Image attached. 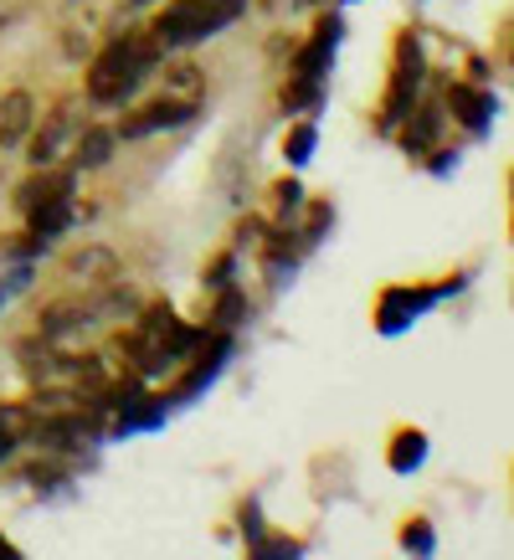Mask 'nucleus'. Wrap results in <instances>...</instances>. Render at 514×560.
Listing matches in <instances>:
<instances>
[{
  "label": "nucleus",
  "mask_w": 514,
  "mask_h": 560,
  "mask_svg": "<svg viewBox=\"0 0 514 560\" xmlns=\"http://www.w3.org/2000/svg\"><path fill=\"white\" fill-rule=\"evenodd\" d=\"M335 47H340V16H325L319 26H314V36H308L304 47H299V57H293V78L319 83V78L329 72V57H335Z\"/></svg>",
  "instance_id": "39448f33"
},
{
  "label": "nucleus",
  "mask_w": 514,
  "mask_h": 560,
  "mask_svg": "<svg viewBox=\"0 0 514 560\" xmlns=\"http://www.w3.org/2000/svg\"><path fill=\"white\" fill-rule=\"evenodd\" d=\"M68 272L72 278H87V283H114V278H119V262H114V253H103V247H87V253L68 257Z\"/></svg>",
  "instance_id": "4468645a"
},
{
  "label": "nucleus",
  "mask_w": 514,
  "mask_h": 560,
  "mask_svg": "<svg viewBox=\"0 0 514 560\" xmlns=\"http://www.w3.org/2000/svg\"><path fill=\"white\" fill-rule=\"evenodd\" d=\"M273 196H278V206H283V217L304 206V186H299V180H278V186H273Z\"/></svg>",
  "instance_id": "412c9836"
},
{
  "label": "nucleus",
  "mask_w": 514,
  "mask_h": 560,
  "mask_svg": "<svg viewBox=\"0 0 514 560\" xmlns=\"http://www.w3.org/2000/svg\"><path fill=\"white\" fill-rule=\"evenodd\" d=\"M129 5H150V0H129Z\"/></svg>",
  "instance_id": "a878e982"
},
{
  "label": "nucleus",
  "mask_w": 514,
  "mask_h": 560,
  "mask_svg": "<svg viewBox=\"0 0 514 560\" xmlns=\"http://www.w3.org/2000/svg\"><path fill=\"white\" fill-rule=\"evenodd\" d=\"M447 289H386L381 293V308H376V319L386 335H396V329H407L422 308H432L437 299H443Z\"/></svg>",
  "instance_id": "423d86ee"
},
{
  "label": "nucleus",
  "mask_w": 514,
  "mask_h": 560,
  "mask_svg": "<svg viewBox=\"0 0 514 560\" xmlns=\"http://www.w3.org/2000/svg\"><path fill=\"white\" fill-rule=\"evenodd\" d=\"M11 453H16V438H5V432H0V463L11 458Z\"/></svg>",
  "instance_id": "b1692460"
},
{
  "label": "nucleus",
  "mask_w": 514,
  "mask_h": 560,
  "mask_svg": "<svg viewBox=\"0 0 514 560\" xmlns=\"http://www.w3.org/2000/svg\"><path fill=\"white\" fill-rule=\"evenodd\" d=\"M72 186H78V171H51V165H36V175L16 190V206L21 211H32V206H42V201H62V196H72Z\"/></svg>",
  "instance_id": "0eeeda50"
},
{
  "label": "nucleus",
  "mask_w": 514,
  "mask_h": 560,
  "mask_svg": "<svg viewBox=\"0 0 514 560\" xmlns=\"http://www.w3.org/2000/svg\"><path fill=\"white\" fill-rule=\"evenodd\" d=\"M32 422H36L32 407H16V401H11V407H0V432H5V438L26 442V438H32Z\"/></svg>",
  "instance_id": "a211bd4d"
},
{
  "label": "nucleus",
  "mask_w": 514,
  "mask_h": 560,
  "mask_svg": "<svg viewBox=\"0 0 514 560\" xmlns=\"http://www.w3.org/2000/svg\"><path fill=\"white\" fill-rule=\"evenodd\" d=\"M401 545H407V550H417V556H428V550H432V529H428V520H411V525L401 529Z\"/></svg>",
  "instance_id": "aec40b11"
},
{
  "label": "nucleus",
  "mask_w": 514,
  "mask_h": 560,
  "mask_svg": "<svg viewBox=\"0 0 514 560\" xmlns=\"http://www.w3.org/2000/svg\"><path fill=\"white\" fill-rule=\"evenodd\" d=\"M0 556H21V550H16L11 540H5V535H0Z\"/></svg>",
  "instance_id": "393cba45"
},
{
  "label": "nucleus",
  "mask_w": 514,
  "mask_h": 560,
  "mask_svg": "<svg viewBox=\"0 0 514 560\" xmlns=\"http://www.w3.org/2000/svg\"><path fill=\"white\" fill-rule=\"evenodd\" d=\"M247 11V0H171L160 16H154V42L171 51V47H196L206 36L226 32L232 21Z\"/></svg>",
  "instance_id": "f03ea898"
},
{
  "label": "nucleus",
  "mask_w": 514,
  "mask_h": 560,
  "mask_svg": "<svg viewBox=\"0 0 514 560\" xmlns=\"http://www.w3.org/2000/svg\"><path fill=\"white\" fill-rule=\"evenodd\" d=\"M217 324H237L242 319V293H232V289H222V304H217V314H211Z\"/></svg>",
  "instance_id": "4be33fe9"
},
{
  "label": "nucleus",
  "mask_w": 514,
  "mask_h": 560,
  "mask_svg": "<svg viewBox=\"0 0 514 560\" xmlns=\"http://www.w3.org/2000/svg\"><path fill=\"white\" fill-rule=\"evenodd\" d=\"M206 283H211V289H226V283H232V257H217V262H211V278H206Z\"/></svg>",
  "instance_id": "5701e85b"
},
{
  "label": "nucleus",
  "mask_w": 514,
  "mask_h": 560,
  "mask_svg": "<svg viewBox=\"0 0 514 560\" xmlns=\"http://www.w3.org/2000/svg\"><path fill=\"white\" fill-rule=\"evenodd\" d=\"M160 57H165V47L154 42V32H129V36H119V42H108V47L93 57V68H87V98L124 103L154 72Z\"/></svg>",
  "instance_id": "f257e3e1"
},
{
  "label": "nucleus",
  "mask_w": 514,
  "mask_h": 560,
  "mask_svg": "<svg viewBox=\"0 0 514 560\" xmlns=\"http://www.w3.org/2000/svg\"><path fill=\"white\" fill-rule=\"evenodd\" d=\"M447 108H453V119L463 124V129H489V119H494V98L483 93V88H474V83H453L447 88Z\"/></svg>",
  "instance_id": "6e6552de"
},
{
  "label": "nucleus",
  "mask_w": 514,
  "mask_h": 560,
  "mask_svg": "<svg viewBox=\"0 0 514 560\" xmlns=\"http://www.w3.org/2000/svg\"><path fill=\"white\" fill-rule=\"evenodd\" d=\"M428 458V438L411 427V432H396V442H392V468L396 474H411L417 463Z\"/></svg>",
  "instance_id": "2eb2a0df"
},
{
  "label": "nucleus",
  "mask_w": 514,
  "mask_h": 560,
  "mask_svg": "<svg viewBox=\"0 0 514 560\" xmlns=\"http://www.w3.org/2000/svg\"><path fill=\"white\" fill-rule=\"evenodd\" d=\"M422 78H428V62H422V47H417V32L396 36V68H392V88H386V103H381V129H396L407 119V108L422 93Z\"/></svg>",
  "instance_id": "7ed1b4c3"
},
{
  "label": "nucleus",
  "mask_w": 514,
  "mask_h": 560,
  "mask_svg": "<svg viewBox=\"0 0 514 560\" xmlns=\"http://www.w3.org/2000/svg\"><path fill=\"white\" fill-rule=\"evenodd\" d=\"M78 319L87 324V308H83V304H51L47 314H42V340H57V335H68Z\"/></svg>",
  "instance_id": "dca6fc26"
},
{
  "label": "nucleus",
  "mask_w": 514,
  "mask_h": 560,
  "mask_svg": "<svg viewBox=\"0 0 514 560\" xmlns=\"http://www.w3.org/2000/svg\"><path fill=\"white\" fill-rule=\"evenodd\" d=\"M443 135V114L437 108H407V129H401V150L407 154H428Z\"/></svg>",
  "instance_id": "9b49d317"
},
{
  "label": "nucleus",
  "mask_w": 514,
  "mask_h": 560,
  "mask_svg": "<svg viewBox=\"0 0 514 560\" xmlns=\"http://www.w3.org/2000/svg\"><path fill=\"white\" fill-rule=\"evenodd\" d=\"M36 119V103L26 88H11L5 98H0V150H16L21 139H26V129H32Z\"/></svg>",
  "instance_id": "1a4fd4ad"
},
{
  "label": "nucleus",
  "mask_w": 514,
  "mask_h": 560,
  "mask_svg": "<svg viewBox=\"0 0 514 560\" xmlns=\"http://www.w3.org/2000/svg\"><path fill=\"white\" fill-rule=\"evenodd\" d=\"M26 217H32V237H62V232H68L72 226V196H62V201H42V206H32V211H26Z\"/></svg>",
  "instance_id": "ddd939ff"
},
{
  "label": "nucleus",
  "mask_w": 514,
  "mask_h": 560,
  "mask_svg": "<svg viewBox=\"0 0 514 560\" xmlns=\"http://www.w3.org/2000/svg\"><path fill=\"white\" fill-rule=\"evenodd\" d=\"M201 93V72L196 68H175L171 72V98H196Z\"/></svg>",
  "instance_id": "6ab92c4d"
},
{
  "label": "nucleus",
  "mask_w": 514,
  "mask_h": 560,
  "mask_svg": "<svg viewBox=\"0 0 514 560\" xmlns=\"http://www.w3.org/2000/svg\"><path fill=\"white\" fill-rule=\"evenodd\" d=\"M114 144H119V135L103 129V124H93V129H83L78 144H72V165H78V171H98V165H108Z\"/></svg>",
  "instance_id": "f8f14e48"
},
{
  "label": "nucleus",
  "mask_w": 514,
  "mask_h": 560,
  "mask_svg": "<svg viewBox=\"0 0 514 560\" xmlns=\"http://www.w3.org/2000/svg\"><path fill=\"white\" fill-rule=\"evenodd\" d=\"M196 119V98H154L144 103V108H135V114H124V124L114 129L119 139H144V135H160V129H180V124Z\"/></svg>",
  "instance_id": "20e7f679"
},
{
  "label": "nucleus",
  "mask_w": 514,
  "mask_h": 560,
  "mask_svg": "<svg viewBox=\"0 0 514 560\" xmlns=\"http://www.w3.org/2000/svg\"><path fill=\"white\" fill-rule=\"evenodd\" d=\"M68 129H72V108H68V103H57L51 114H42V129H36V139H32V165H51V160L62 154Z\"/></svg>",
  "instance_id": "9d476101"
},
{
  "label": "nucleus",
  "mask_w": 514,
  "mask_h": 560,
  "mask_svg": "<svg viewBox=\"0 0 514 560\" xmlns=\"http://www.w3.org/2000/svg\"><path fill=\"white\" fill-rule=\"evenodd\" d=\"M314 144H319V129H314V124H299V129H289V139H283L289 165H308V160H314Z\"/></svg>",
  "instance_id": "f3484780"
}]
</instances>
